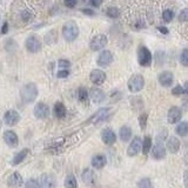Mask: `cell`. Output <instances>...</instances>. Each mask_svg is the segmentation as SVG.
<instances>
[{
    "label": "cell",
    "mask_w": 188,
    "mask_h": 188,
    "mask_svg": "<svg viewBox=\"0 0 188 188\" xmlns=\"http://www.w3.org/2000/svg\"><path fill=\"white\" fill-rule=\"evenodd\" d=\"M107 164V158L104 154H97L92 159V166L97 169L104 168Z\"/></svg>",
    "instance_id": "cell-22"
},
{
    "label": "cell",
    "mask_w": 188,
    "mask_h": 188,
    "mask_svg": "<svg viewBox=\"0 0 188 188\" xmlns=\"http://www.w3.org/2000/svg\"><path fill=\"white\" fill-rule=\"evenodd\" d=\"M38 87L33 82H28L25 86L21 87L20 89V98L25 104H31L38 97Z\"/></svg>",
    "instance_id": "cell-1"
},
{
    "label": "cell",
    "mask_w": 188,
    "mask_h": 188,
    "mask_svg": "<svg viewBox=\"0 0 188 188\" xmlns=\"http://www.w3.org/2000/svg\"><path fill=\"white\" fill-rule=\"evenodd\" d=\"M8 32V24L7 23H4L3 24V27H1V34H6Z\"/></svg>",
    "instance_id": "cell-44"
},
{
    "label": "cell",
    "mask_w": 188,
    "mask_h": 188,
    "mask_svg": "<svg viewBox=\"0 0 188 188\" xmlns=\"http://www.w3.org/2000/svg\"><path fill=\"white\" fill-rule=\"evenodd\" d=\"M89 79L94 85H102L106 81V73L101 69H93L89 74Z\"/></svg>",
    "instance_id": "cell-12"
},
{
    "label": "cell",
    "mask_w": 188,
    "mask_h": 188,
    "mask_svg": "<svg viewBox=\"0 0 188 188\" xmlns=\"http://www.w3.org/2000/svg\"><path fill=\"white\" fill-rule=\"evenodd\" d=\"M158 29H159L160 32L162 34H168V28H166V27H164V26H158Z\"/></svg>",
    "instance_id": "cell-47"
},
{
    "label": "cell",
    "mask_w": 188,
    "mask_h": 188,
    "mask_svg": "<svg viewBox=\"0 0 188 188\" xmlns=\"http://www.w3.org/2000/svg\"><path fill=\"white\" fill-rule=\"evenodd\" d=\"M150 148H152V138L148 136V135H146L144 141H142V147H141L142 153L145 155H147L150 152Z\"/></svg>",
    "instance_id": "cell-28"
},
{
    "label": "cell",
    "mask_w": 188,
    "mask_h": 188,
    "mask_svg": "<svg viewBox=\"0 0 188 188\" xmlns=\"http://www.w3.org/2000/svg\"><path fill=\"white\" fill-rule=\"evenodd\" d=\"M147 119H148V114L147 113H142L139 116V125L141 127V130H145L147 126Z\"/></svg>",
    "instance_id": "cell-34"
},
{
    "label": "cell",
    "mask_w": 188,
    "mask_h": 188,
    "mask_svg": "<svg viewBox=\"0 0 188 188\" xmlns=\"http://www.w3.org/2000/svg\"><path fill=\"white\" fill-rule=\"evenodd\" d=\"M183 107H185V108H186V109L188 111V101H185V102H183Z\"/></svg>",
    "instance_id": "cell-49"
},
{
    "label": "cell",
    "mask_w": 188,
    "mask_h": 188,
    "mask_svg": "<svg viewBox=\"0 0 188 188\" xmlns=\"http://www.w3.org/2000/svg\"><path fill=\"white\" fill-rule=\"evenodd\" d=\"M183 93L188 95V81H186L185 82V85H183Z\"/></svg>",
    "instance_id": "cell-48"
},
{
    "label": "cell",
    "mask_w": 188,
    "mask_h": 188,
    "mask_svg": "<svg viewBox=\"0 0 188 188\" xmlns=\"http://www.w3.org/2000/svg\"><path fill=\"white\" fill-rule=\"evenodd\" d=\"M33 113L38 119H46L49 115V107L43 102H39L34 107Z\"/></svg>",
    "instance_id": "cell-10"
},
{
    "label": "cell",
    "mask_w": 188,
    "mask_h": 188,
    "mask_svg": "<svg viewBox=\"0 0 188 188\" xmlns=\"http://www.w3.org/2000/svg\"><path fill=\"white\" fill-rule=\"evenodd\" d=\"M127 86L132 93H138L145 86V79L141 74H134L130 78Z\"/></svg>",
    "instance_id": "cell-3"
},
{
    "label": "cell",
    "mask_w": 188,
    "mask_h": 188,
    "mask_svg": "<svg viewBox=\"0 0 188 188\" xmlns=\"http://www.w3.org/2000/svg\"><path fill=\"white\" fill-rule=\"evenodd\" d=\"M4 121H5L6 125H8V126L17 125V124L20 121L19 113H18L17 111H14V109H10V111H7L5 113V115H4Z\"/></svg>",
    "instance_id": "cell-14"
},
{
    "label": "cell",
    "mask_w": 188,
    "mask_h": 188,
    "mask_svg": "<svg viewBox=\"0 0 188 188\" xmlns=\"http://www.w3.org/2000/svg\"><path fill=\"white\" fill-rule=\"evenodd\" d=\"M166 147L170 153H178V150H180V141L175 136H169L166 141Z\"/></svg>",
    "instance_id": "cell-21"
},
{
    "label": "cell",
    "mask_w": 188,
    "mask_h": 188,
    "mask_svg": "<svg viewBox=\"0 0 188 188\" xmlns=\"http://www.w3.org/2000/svg\"><path fill=\"white\" fill-rule=\"evenodd\" d=\"M58 65L61 69H67V68L71 67V63H69V60H67V59H60L58 61Z\"/></svg>",
    "instance_id": "cell-36"
},
{
    "label": "cell",
    "mask_w": 188,
    "mask_h": 188,
    "mask_svg": "<svg viewBox=\"0 0 188 188\" xmlns=\"http://www.w3.org/2000/svg\"><path fill=\"white\" fill-rule=\"evenodd\" d=\"M39 182V188H54L55 187V179L51 174H43L40 176Z\"/></svg>",
    "instance_id": "cell-11"
},
{
    "label": "cell",
    "mask_w": 188,
    "mask_h": 188,
    "mask_svg": "<svg viewBox=\"0 0 188 188\" xmlns=\"http://www.w3.org/2000/svg\"><path fill=\"white\" fill-rule=\"evenodd\" d=\"M180 63L183 66H188V48H185L182 51V53L180 55Z\"/></svg>",
    "instance_id": "cell-35"
},
{
    "label": "cell",
    "mask_w": 188,
    "mask_h": 188,
    "mask_svg": "<svg viewBox=\"0 0 188 188\" xmlns=\"http://www.w3.org/2000/svg\"><path fill=\"white\" fill-rule=\"evenodd\" d=\"M82 13H85L86 15H89V17L95 14V13H94V11L91 10V8H84V10H82Z\"/></svg>",
    "instance_id": "cell-43"
},
{
    "label": "cell",
    "mask_w": 188,
    "mask_h": 188,
    "mask_svg": "<svg viewBox=\"0 0 188 188\" xmlns=\"http://www.w3.org/2000/svg\"><path fill=\"white\" fill-rule=\"evenodd\" d=\"M88 94H89L92 101L94 104H100V102L105 101V99H106L105 92L100 88H92L91 91L88 92Z\"/></svg>",
    "instance_id": "cell-15"
},
{
    "label": "cell",
    "mask_w": 188,
    "mask_h": 188,
    "mask_svg": "<svg viewBox=\"0 0 188 188\" xmlns=\"http://www.w3.org/2000/svg\"><path fill=\"white\" fill-rule=\"evenodd\" d=\"M7 185L8 187L11 188H19L24 185V179L21 176V174L18 173V172H14L12 173L8 176V180H7Z\"/></svg>",
    "instance_id": "cell-13"
},
{
    "label": "cell",
    "mask_w": 188,
    "mask_h": 188,
    "mask_svg": "<svg viewBox=\"0 0 188 188\" xmlns=\"http://www.w3.org/2000/svg\"><path fill=\"white\" fill-rule=\"evenodd\" d=\"M4 140H5L6 144L10 146V147H12V148L17 147L18 144H19L18 135L15 134L13 130H6L5 133H4Z\"/></svg>",
    "instance_id": "cell-19"
},
{
    "label": "cell",
    "mask_w": 188,
    "mask_h": 188,
    "mask_svg": "<svg viewBox=\"0 0 188 188\" xmlns=\"http://www.w3.org/2000/svg\"><path fill=\"white\" fill-rule=\"evenodd\" d=\"M64 4H65V6L68 7V8H73V7H75V6H77L78 0H65V1H64Z\"/></svg>",
    "instance_id": "cell-42"
},
{
    "label": "cell",
    "mask_w": 188,
    "mask_h": 188,
    "mask_svg": "<svg viewBox=\"0 0 188 188\" xmlns=\"http://www.w3.org/2000/svg\"><path fill=\"white\" fill-rule=\"evenodd\" d=\"M78 182L77 179L74 178V175H68L65 180V188H77Z\"/></svg>",
    "instance_id": "cell-29"
},
{
    "label": "cell",
    "mask_w": 188,
    "mask_h": 188,
    "mask_svg": "<svg viewBox=\"0 0 188 188\" xmlns=\"http://www.w3.org/2000/svg\"><path fill=\"white\" fill-rule=\"evenodd\" d=\"M66 113H67V109L63 102L58 101L54 105V114L58 119H64L66 116Z\"/></svg>",
    "instance_id": "cell-24"
},
{
    "label": "cell",
    "mask_w": 188,
    "mask_h": 188,
    "mask_svg": "<svg viewBox=\"0 0 188 188\" xmlns=\"http://www.w3.org/2000/svg\"><path fill=\"white\" fill-rule=\"evenodd\" d=\"M158 79H159V82H160V85H161V86L168 87L173 84L174 75L170 72H168V71H165V72H162L161 74H160Z\"/></svg>",
    "instance_id": "cell-20"
},
{
    "label": "cell",
    "mask_w": 188,
    "mask_h": 188,
    "mask_svg": "<svg viewBox=\"0 0 188 188\" xmlns=\"http://www.w3.org/2000/svg\"><path fill=\"white\" fill-rule=\"evenodd\" d=\"M106 14L108 15L109 18L115 19V18H119V15H120V11L118 10L116 7H109V8H107Z\"/></svg>",
    "instance_id": "cell-32"
},
{
    "label": "cell",
    "mask_w": 188,
    "mask_h": 188,
    "mask_svg": "<svg viewBox=\"0 0 188 188\" xmlns=\"http://www.w3.org/2000/svg\"><path fill=\"white\" fill-rule=\"evenodd\" d=\"M69 75V71L68 69H60L58 73H57V77L59 79H65V78H67Z\"/></svg>",
    "instance_id": "cell-41"
},
{
    "label": "cell",
    "mask_w": 188,
    "mask_h": 188,
    "mask_svg": "<svg viewBox=\"0 0 188 188\" xmlns=\"http://www.w3.org/2000/svg\"><path fill=\"white\" fill-rule=\"evenodd\" d=\"M119 135H120V139L122 140L124 142H127V141H130V139L132 138V130H130L128 126H122L120 128Z\"/></svg>",
    "instance_id": "cell-26"
},
{
    "label": "cell",
    "mask_w": 188,
    "mask_h": 188,
    "mask_svg": "<svg viewBox=\"0 0 188 188\" xmlns=\"http://www.w3.org/2000/svg\"><path fill=\"white\" fill-rule=\"evenodd\" d=\"M138 60L139 64L144 67L150 66L152 64V53L146 46H140L138 49Z\"/></svg>",
    "instance_id": "cell-5"
},
{
    "label": "cell",
    "mask_w": 188,
    "mask_h": 188,
    "mask_svg": "<svg viewBox=\"0 0 188 188\" xmlns=\"http://www.w3.org/2000/svg\"><path fill=\"white\" fill-rule=\"evenodd\" d=\"M88 97H89V94H88V91L85 87H82L78 91V99L81 102H86L88 100Z\"/></svg>",
    "instance_id": "cell-30"
},
{
    "label": "cell",
    "mask_w": 188,
    "mask_h": 188,
    "mask_svg": "<svg viewBox=\"0 0 188 188\" xmlns=\"http://www.w3.org/2000/svg\"><path fill=\"white\" fill-rule=\"evenodd\" d=\"M183 183H185L186 188H188V170H186L183 174Z\"/></svg>",
    "instance_id": "cell-46"
},
{
    "label": "cell",
    "mask_w": 188,
    "mask_h": 188,
    "mask_svg": "<svg viewBox=\"0 0 188 188\" xmlns=\"http://www.w3.org/2000/svg\"><path fill=\"white\" fill-rule=\"evenodd\" d=\"M25 188H39V182L34 179H29L25 183Z\"/></svg>",
    "instance_id": "cell-37"
},
{
    "label": "cell",
    "mask_w": 188,
    "mask_h": 188,
    "mask_svg": "<svg viewBox=\"0 0 188 188\" xmlns=\"http://www.w3.org/2000/svg\"><path fill=\"white\" fill-rule=\"evenodd\" d=\"M107 43H108V40H107V37L105 34H98V35H95V37L91 40L89 47H91L92 51L98 52V51L104 48L107 45Z\"/></svg>",
    "instance_id": "cell-7"
},
{
    "label": "cell",
    "mask_w": 188,
    "mask_h": 188,
    "mask_svg": "<svg viewBox=\"0 0 188 188\" xmlns=\"http://www.w3.org/2000/svg\"><path fill=\"white\" fill-rule=\"evenodd\" d=\"M172 94H173V95H176V97H178V95H181V94H183V87H181L180 85L175 86L173 89H172Z\"/></svg>",
    "instance_id": "cell-40"
},
{
    "label": "cell",
    "mask_w": 188,
    "mask_h": 188,
    "mask_svg": "<svg viewBox=\"0 0 188 188\" xmlns=\"http://www.w3.org/2000/svg\"><path fill=\"white\" fill-rule=\"evenodd\" d=\"M113 63V54L111 51H102L100 55L98 57L97 64L100 67H107Z\"/></svg>",
    "instance_id": "cell-8"
},
{
    "label": "cell",
    "mask_w": 188,
    "mask_h": 188,
    "mask_svg": "<svg viewBox=\"0 0 188 188\" xmlns=\"http://www.w3.org/2000/svg\"><path fill=\"white\" fill-rule=\"evenodd\" d=\"M21 19H23V21H25V23H29L31 20L33 19V15H32V13L27 12V11H24V12L21 13Z\"/></svg>",
    "instance_id": "cell-39"
},
{
    "label": "cell",
    "mask_w": 188,
    "mask_h": 188,
    "mask_svg": "<svg viewBox=\"0 0 188 188\" xmlns=\"http://www.w3.org/2000/svg\"><path fill=\"white\" fill-rule=\"evenodd\" d=\"M179 20L181 21V23H185V21H188V8H185L180 12V14H179Z\"/></svg>",
    "instance_id": "cell-38"
},
{
    "label": "cell",
    "mask_w": 188,
    "mask_h": 188,
    "mask_svg": "<svg viewBox=\"0 0 188 188\" xmlns=\"http://www.w3.org/2000/svg\"><path fill=\"white\" fill-rule=\"evenodd\" d=\"M152 156L156 160H162L166 158V148L161 141H158L152 150Z\"/></svg>",
    "instance_id": "cell-17"
},
{
    "label": "cell",
    "mask_w": 188,
    "mask_h": 188,
    "mask_svg": "<svg viewBox=\"0 0 188 188\" xmlns=\"http://www.w3.org/2000/svg\"><path fill=\"white\" fill-rule=\"evenodd\" d=\"M63 37L68 43H72L79 37V27L75 21H68L64 25Z\"/></svg>",
    "instance_id": "cell-2"
},
{
    "label": "cell",
    "mask_w": 188,
    "mask_h": 188,
    "mask_svg": "<svg viewBox=\"0 0 188 188\" xmlns=\"http://www.w3.org/2000/svg\"><path fill=\"white\" fill-rule=\"evenodd\" d=\"M91 4L94 7H99L102 4V0H91Z\"/></svg>",
    "instance_id": "cell-45"
},
{
    "label": "cell",
    "mask_w": 188,
    "mask_h": 188,
    "mask_svg": "<svg viewBox=\"0 0 188 188\" xmlns=\"http://www.w3.org/2000/svg\"><path fill=\"white\" fill-rule=\"evenodd\" d=\"M175 132H176V134H179L180 136H186V135H188V122L187 121L180 122V124L176 126Z\"/></svg>",
    "instance_id": "cell-27"
},
{
    "label": "cell",
    "mask_w": 188,
    "mask_h": 188,
    "mask_svg": "<svg viewBox=\"0 0 188 188\" xmlns=\"http://www.w3.org/2000/svg\"><path fill=\"white\" fill-rule=\"evenodd\" d=\"M101 139L105 145L111 146L116 141V135H115V133L113 132V130H111V128H106V130H102Z\"/></svg>",
    "instance_id": "cell-18"
},
{
    "label": "cell",
    "mask_w": 188,
    "mask_h": 188,
    "mask_svg": "<svg viewBox=\"0 0 188 188\" xmlns=\"http://www.w3.org/2000/svg\"><path fill=\"white\" fill-rule=\"evenodd\" d=\"M25 45H26L27 51L31 52V53H38L43 48V43L40 41V39L38 37H35V35H31V37L26 39Z\"/></svg>",
    "instance_id": "cell-6"
},
{
    "label": "cell",
    "mask_w": 188,
    "mask_h": 188,
    "mask_svg": "<svg viewBox=\"0 0 188 188\" xmlns=\"http://www.w3.org/2000/svg\"><path fill=\"white\" fill-rule=\"evenodd\" d=\"M111 114V108L108 107H104L100 108L99 111H97L93 115L89 118L88 124H93V125H98V124H101L105 120H107V118Z\"/></svg>",
    "instance_id": "cell-4"
},
{
    "label": "cell",
    "mask_w": 188,
    "mask_h": 188,
    "mask_svg": "<svg viewBox=\"0 0 188 188\" xmlns=\"http://www.w3.org/2000/svg\"><path fill=\"white\" fill-rule=\"evenodd\" d=\"M81 179L86 185H92L94 182V180H95V174H94V172L92 169L85 168L81 174Z\"/></svg>",
    "instance_id": "cell-23"
},
{
    "label": "cell",
    "mask_w": 188,
    "mask_h": 188,
    "mask_svg": "<svg viewBox=\"0 0 188 188\" xmlns=\"http://www.w3.org/2000/svg\"><path fill=\"white\" fill-rule=\"evenodd\" d=\"M138 188H153V183L148 178H144L138 182Z\"/></svg>",
    "instance_id": "cell-31"
},
{
    "label": "cell",
    "mask_w": 188,
    "mask_h": 188,
    "mask_svg": "<svg viewBox=\"0 0 188 188\" xmlns=\"http://www.w3.org/2000/svg\"><path fill=\"white\" fill-rule=\"evenodd\" d=\"M174 18V12L172 10H165L164 13H162V19L166 21V23H170Z\"/></svg>",
    "instance_id": "cell-33"
},
{
    "label": "cell",
    "mask_w": 188,
    "mask_h": 188,
    "mask_svg": "<svg viewBox=\"0 0 188 188\" xmlns=\"http://www.w3.org/2000/svg\"><path fill=\"white\" fill-rule=\"evenodd\" d=\"M182 116V112L179 107L173 106L172 108H169L168 114H167V120H168L169 124H176L180 121Z\"/></svg>",
    "instance_id": "cell-16"
},
{
    "label": "cell",
    "mask_w": 188,
    "mask_h": 188,
    "mask_svg": "<svg viewBox=\"0 0 188 188\" xmlns=\"http://www.w3.org/2000/svg\"><path fill=\"white\" fill-rule=\"evenodd\" d=\"M28 153H29L28 148H25V150H20L19 153H18V154H15V156L13 158V160H12V165H13V166H15V165L21 164V162H23V161L26 159V156L28 155Z\"/></svg>",
    "instance_id": "cell-25"
},
{
    "label": "cell",
    "mask_w": 188,
    "mask_h": 188,
    "mask_svg": "<svg viewBox=\"0 0 188 188\" xmlns=\"http://www.w3.org/2000/svg\"><path fill=\"white\" fill-rule=\"evenodd\" d=\"M141 147H142V141L140 139L139 136H135L134 139L132 140L130 147L127 150V155L128 156H135L140 153L141 150Z\"/></svg>",
    "instance_id": "cell-9"
}]
</instances>
